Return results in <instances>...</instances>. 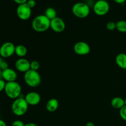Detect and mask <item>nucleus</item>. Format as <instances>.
Returning a JSON list of instances; mask_svg holds the SVG:
<instances>
[{"label":"nucleus","mask_w":126,"mask_h":126,"mask_svg":"<svg viewBox=\"0 0 126 126\" xmlns=\"http://www.w3.org/2000/svg\"><path fill=\"white\" fill-rule=\"evenodd\" d=\"M50 20L44 14L37 16L32 22V27L34 31L39 33L46 32L50 28Z\"/></svg>","instance_id":"1"},{"label":"nucleus","mask_w":126,"mask_h":126,"mask_svg":"<svg viewBox=\"0 0 126 126\" xmlns=\"http://www.w3.org/2000/svg\"><path fill=\"white\" fill-rule=\"evenodd\" d=\"M28 106L25 98L20 97L14 100L11 105V110L13 114L17 116H22L28 111Z\"/></svg>","instance_id":"2"},{"label":"nucleus","mask_w":126,"mask_h":126,"mask_svg":"<svg viewBox=\"0 0 126 126\" xmlns=\"http://www.w3.org/2000/svg\"><path fill=\"white\" fill-rule=\"evenodd\" d=\"M23 79L26 84L30 87H38L41 82V77L38 71L32 70L25 73Z\"/></svg>","instance_id":"3"},{"label":"nucleus","mask_w":126,"mask_h":126,"mask_svg":"<svg viewBox=\"0 0 126 126\" xmlns=\"http://www.w3.org/2000/svg\"><path fill=\"white\" fill-rule=\"evenodd\" d=\"M4 92L7 97L15 100L19 98L22 93V87L17 81L6 82Z\"/></svg>","instance_id":"4"},{"label":"nucleus","mask_w":126,"mask_h":126,"mask_svg":"<svg viewBox=\"0 0 126 126\" xmlns=\"http://www.w3.org/2000/svg\"><path fill=\"white\" fill-rule=\"evenodd\" d=\"M73 14L76 17L79 18H84L89 15L90 6L86 2H78L75 3L71 9Z\"/></svg>","instance_id":"5"},{"label":"nucleus","mask_w":126,"mask_h":126,"mask_svg":"<svg viewBox=\"0 0 126 126\" xmlns=\"http://www.w3.org/2000/svg\"><path fill=\"white\" fill-rule=\"evenodd\" d=\"M110 6L108 1L97 0L93 6V10L97 16H103L109 12Z\"/></svg>","instance_id":"6"},{"label":"nucleus","mask_w":126,"mask_h":126,"mask_svg":"<svg viewBox=\"0 0 126 126\" xmlns=\"http://www.w3.org/2000/svg\"><path fill=\"white\" fill-rule=\"evenodd\" d=\"M16 14L18 18L22 20H27L31 17L32 14V9L27 3L18 5L16 9Z\"/></svg>","instance_id":"7"},{"label":"nucleus","mask_w":126,"mask_h":126,"mask_svg":"<svg viewBox=\"0 0 126 126\" xmlns=\"http://www.w3.org/2000/svg\"><path fill=\"white\" fill-rule=\"evenodd\" d=\"M16 46L11 42H6L0 47V57L9 58L15 54Z\"/></svg>","instance_id":"8"},{"label":"nucleus","mask_w":126,"mask_h":126,"mask_svg":"<svg viewBox=\"0 0 126 126\" xmlns=\"http://www.w3.org/2000/svg\"><path fill=\"white\" fill-rule=\"evenodd\" d=\"M73 50L77 55H86L91 52V47L88 43L84 41H79L75 44Z\"/></svg>","instance_id":"9"},{"label":"nucleus","mask_w":126,"mask_h":126,"mask_svg":"<svg viewBox=\"0 0 126 126\" xmlns=\"http://www.w3.org/2000/svg\"><path fill=\"white\" fill-rule=\"evenodd\" d=\"M66 28V24L62 18L60 17H55L50 20V28L55 33H62Z\"/></svg>","instance_id":"10"},{"label":"nucleus","mask_w":126,"mask_h":126,"mask_svg":"<svg viewBox=\"0 0 126 126\" xmlns=\"http://www.w3.org/2000/svg\"><path fill=\"white\" fill-rule=\"evenodd\" d=\"M15 67L17 71L25 73L30 70V62L25 58H19L15 63Z\"/></svg>","instance_id":"11"},{"label":"nucleus","mask_w":126,"mask_h":126,"mask_svg":"<svg viewBox=\"0 0 126 126\" xmlns=\"http://www.w3.org/2000/svg\"><path fill=\"white\" fill-rule=\"evenodd\" d=\"M26 102L28 104V105L30 106H36L40 103L41 100V95L39 93L34 91L30 92L26 94L25 97Z\"/></svg>","instance_id":"12"},{"label":"nucleus","mask_w":126,"mask_h":126,"mask_svg":"<svg viewBox=\"0 0 126 126\" xmlns=\"http://www.w3.org/2000/svg\"><path fill=\"white\" fill-rule=\"evenodd\" d=\"M2 79H3L6 82L16 81L17 79V73L14 69L8 68L2 71Z\"/></svg>","instance_id":"13"},{"label":"nucleus","mask_w":126,"mask_h":126,"mask_svg":"<svg viewBox=\"0 0 126 126\" xmlns=\"http://www.w3.org/2000/svg\"><path fill=\"white\" fill-rule=\"evenodd\" d=\"M59 106V102L57 99L52 98L47 102L46 105V108L49 112H54L58 109Z\"/></svg>","instance_id":"14"},{"label":"nucleus","mask_w":126,"mask_h":126,"mask_svg":"<svg viewBox=\"0 0 126 126\" xmlns=\"http://www.w3.org/2000/svg\"><path fill=\"white\" fill-rule=\"evenodd\" d=\"M115 62L116 65L120 68L126 70V54L119 53L115 58Z\"/></svg>","instance_id":"15"},{"label":"nucleus","mask_w":126,"mask_h":126,"mask_svg":"<svg viewBox=\"0 0 126 126\" xmlns=\"http://www.w3.org/2000/svg\"><path fill=\"white\" fill-rule=\"evenodd\" d=\"M111 105L113 108L116 110H120L124 105V99L120 97H116L113 98L111 101Z\"/></svg>","instance_id":"16"},{"label":"nucleus","mask_w":126,"mask_h":126,"mask_svg":"<svg viewBox=\"0 0 126 126\" xmlns=\"http://www.w3.org/2000/svg\"><path fill=\"white\" fill-rule=\"evenodd\" d=\"M28 50L27 48L22 44H19L16 46V50H15V54L19 58H24L27 54Z\"/></svg>","instance_id":"17"},{"label":"nucleus","mask_w":126,"mask_h":126,"mask_svg":"<svg viewBox=\"0 0 126 126\" xmlns=\"http://www.w3.org/2000/svg\"><path fill=\"white\" fill-rule=\"evenodd\" d=\"M44 15L49 18L50 20L54 19V18L57 17V11L54 8L51 7H47L46 9Z\"/></svg>","instance_id":"18"},{"label":"nucleus","mask_w":126,"mask_h":126,"mask_svg":"<svg viewBox=\"0 0 126 126\" xmlns=\"http://www.w3.org/2000/svg\"><path fill=\"white\" fill-rule=\"evenodd\" d=\"M116 30L121 33H126V21L120 20L116 23Z\"/></svg>","instance_id":"19"},{"label":"nucleus","mask_w":126,"mask_h":126,"mask_svg":"<svg viewBox=\"0 0 126 126\" xmlns=\"http://www.w3.org/2000/svg\"><path fill=\"white\" fill-rule=\"evenodd\" d=\"M40 68V63L37 60H33L30 62V70L38 71Z\"/></svg>","instance_id":"20"},{"label":"nucleus","mask_w":126,"mask_h":126,"mask_svg":"<svg viewBox=\"0 0 126 126\" xmlns=\"http://www.w3.org/2000/svg\"><path fill=\"white\" fill-rule=\"evenodd\" d=\"M106 28L109 31H113L116 30V24L114 22H109L106 25Z\"/></svg>","instance_id":"21"},{"label":"nucleus","mask_w":126,"mask_h":126,"mask_svg":"<svg viewBox=\"0 0 126 126\" xmlns=\"http://www.w3.org/2000/svg\"><path fill=\"white\" fill-rule=\"evenodd\" d=\"M119 116L123 120L126 121V105L119 110Z\"/></svg>","instance_id":"22"},{"label":"nucleus","mask_w":126,"mask_h":126,"mask_svg":"<svg viewBox=\"0 0 126 126\" xmlns=\"http://www.w3.org/2000/svg\"><path fill=\"white\" fill-rule=\"evenodd\" d=\"M25 124H24V123L21 120L14 121L12 124V126H25Z\"/></svg>","instance_id":"23"},{"label":"nucleus","mask_w":126,"mask_h":126,"mask_svg":"<svg viewBox=\"0 0 126 126\" xmlns=\"http://www.w3.org/2000/svg\"><path fill=\"white\" fill-rule=\"evenodd\" d=\"M6 82L2 78H0V92L4 91L5 87H6Z\"/></svg>","instance_id":"24"},{"label":"nucleus","mask_w":126,"mask_h":126,"mask_svg":"<svg viewBox=\"0 0 126 126\" xmlns=\"http://www.w3.org/2000/svg\"><path fill=\"white\" fill-rule=\"evenodd\" d=\"M27 4L28 5L31 9H33L36 6V2L35 0H28L27 2Z\"/></svg>","instance_id":"25"},{"label":"nucleus","mask_w":126,"mask_h":126,"mask_svg":"<svg viewBox=\"0 0 126 126\" xmlns=\"http://www.w3.org/2000/svg\"><path fill=\"white\" fill-rule=\"evenodd\" d=\"M8 68H9L8 63H7V62H6L5 60H4V61L2 62V63H1V66H0V69H1V71H3V70Z\"/></svg>","instance_id":"26"},{"label":"nucleus","mask_w":126,"mask_h":126,"mask_svg":"<svg viewBox=\"0 0 126 126\" xmlns=\"http://www.w3.org/2000/svg\"><path fill=\"white\" fill-rule=\"evenodd\" d=\"M27 1L28 0H14V1L18 5H21L27 3Z\"/></svg>","instance_id":"27"},{"label":"nucleus","mask_w":126,"mask_h":126,"mask_svg":"<svg viewBox=\"0 0 126 126\" xmlns=\"http://www.w3.org/2000/svg\"><path fill=\"white\" fill-rule=\"evenodd\" d=\"M116 3L118 4H123L126 2V0H113Z\"/></svg>","instance_id":"28"},{"label":"nucleus","mask_w":126,"mask_h":126,"mask_svg":"<svg viewBox=\"0 0 126 126\" xmlns=\"http://www.w3.org/2000/svg\"><path fill=\"white\" fill-rule=\"evenodd\" d=\"M25 126H39L37 125V124H35V123H27V124H25Z\"/></svg>","instance_id":"29"},{"label":"nucleus","mask_w":126,"mask_h":126,"mask_svg":"<svg viewBox=\"0 0 126 126\" xmlns=\"http://www.w3.org/2000/svg\"><path fill=\"white\" fill-rule=\"evenodd\" d=\"M0 126H7L6 123L1 119H0Z\"/></svg>","instance_id":"30"},{"label":"nucleus","mask_w":126,"mask_h":126,"mask_svg":"<svg viewBox=\"0 0 126 126\" xmlns=\"http://www.w3.org/2000/svg\"><path fill=\"white\" fill-rule=\"evenodd\" d=\"M85 126H95V124L92 122H87Z\"/></svg>","instance_id":"31"},{"label":"nucleus","mask_w":126,"mask_h":126,"mask_svg":"<svg viewBox=\"0 0 126 126\" xmlns=\"http://www.w3.org/2000/svg\"><path fill=\"white\" fill-rule=\"evenodd\" d=\"M3 61H4L3 58H2V57H0V66H1V63H2V62H3Z\"/></svg>","instance_id":"32"},{"label":"nucleus","mask_w":126,"mask_h":126,"mask_svg":"<svg viewBox=\"0 0 126 126\" xmlns=\"http://www.w3.org/2000/svg\"><path fill=\"white\" fill-rule=\"evenodd\" d=\"M124 103H125V105H126V98L124 99Z\"/></svg>","instance_id":"33"},{"label":"nucleus","mask_w":126,"mask_h":126,"mask_svg":"<svg viewBox=\"0 0 126 126\" xmlns=\"http://www.w3.org/2000/svg\"><path fill=\"white\" fill-rule=\"evenodd\" d=\"M1 74H2V71H1V69H0V75H1Z\"/></svg>","instance_id":"34"},{"label":"nucleus","mask_w":126,"mask_h":126,"mask_svg":"<svg viewBox=\"0 0 126 126\" xmlns=\"http://www.w3.org/2000/svg\"><path fill=\"white\" fill-rule=\"evenodd\" d=\"M103 1H108V0H103Z\"/></svg>","instance_id":"35"},{"label":"nucleus","mask_w":126,"mask_h":126,"mask_svg":"<svg viewBox=\"0 0 126 126\" xmlns=\"http://www.w3.org/2000/svg\"><path fill=\"white\" fill-rule=\"evenodd\" d=\"M82 1H88V0H82Z\"/></svg>","instance_id":"36"}]
</instances>
